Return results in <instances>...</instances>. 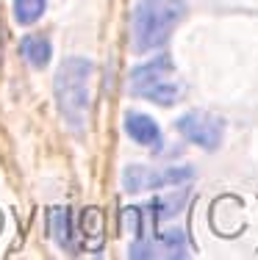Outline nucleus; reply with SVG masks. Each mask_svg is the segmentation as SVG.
Returning a JSON list of instances; mask_svg holds the SVG:
<instances>
[{"label":"nucleus","mask_w":258,"mask_h":260,"mask_svg":"<svg viewBox=\"0 0 258 260\" xmlns=\"http://www.w3.org/2000/svg\"><path fill=\"white\" fill-rule=\"evenodd\" d=\"M183 17H186L183 0H142L133 9V20H131L133 50L150 53L164 47Z\"/></svg>","instance_id":"nucleus-1"},{"label":"nucleus","mask_w":258,"mask_h":260,"mask_svg":"<svg viewBox=\"0 0 258 260\" xmlns=\"http://www.w3.org/2000/svg\"><path fill=\"white\" fill-rule=\"evenodd\" d=\"M92 72H95V67H92L89 58H67L59 67L56 78H53V94H56L59 111L67 125L78 133L83 130L86 114H89Z\"/></svg>","instance_id":"nucleus-2"},{"label":"nucleus","mask_w":258,"mask_h":260,"mask_svg":"<svg viewBox=\"0 0 258 260\" xmlns=\"http://www.w3.org/2000/svg\"><path fill=\"white\" fill-rule=\"evenodd\" d=\"M194 177L192 166H172V169H150V166H128L122 172V188L131 194H142V191L164 188V185H178Z\"/></svg>","instance_id":"nucleus-3"},{"label":"nucleus","mask_w":258,"mask_h":260,"mask_svg":"<svg viewBox=\"0 0 258 260\" xmlns=\"http://www.w3.org/2000/svg\"><path fill=\"white\" fill-rule=\"evenodd\" d=\"M178 130L181 136H186L192 144L203 147V150L214 152L219 144H222V119L214 114H206V111H189L178 119Z\"/></svg>","instance_id":"nucleus-4"},{"label":"nucleus","mask_w":258,"mask_h":260,"mask_svg":"<svg viewBox=\"0 0 258 260\" xmlns=\"http://www.w3.org/2000/svg\"><path fill=\"white\" fill-rule=\"evenodd\" d=\"M122 127H125L128 139L136 141L142 147H150L153 152H158L164 147V136H161V127L153 116L142 114V111H125L122 116Z\"/></svg>","instance_id":"nucleus-5"},{"label":"nucleus","mask_w":258,"mask_h":260,"mask_svg":"<svg viewBox=\"0 0 258 260\" xmlns=\"http://www.w3.org/2000/svg\"><path fill=\"white\" fill-rule=\"evenodd\" d=\"M47 233H50V238L56 241L59 249H67L72 252L75 246H72V219H70V208H50L47 210Z\"/></svg>","instance_id":"nucleus-6"},{"label":"nucleus","mask_w":258,"mask_h":260,"mask_svg":"<svg viewBox=\"0 0 258 260\" xmlns=\"http://www.w3.org/2000/svg\"><path fill=\"white\" fill-rule=\"evenodd\" d=\"M169 72H172V61H169V55H158V58L147 61V64H139L136 70L131 72V86H133V94H136L139 89H145V86L156 83V80L169 78Z\"/></svg>","instance_id":"nucleus-7"},{"label":"nucleus","mask_w":258,"mask_h":260,"mask_svg":"<svg viewBox=\"0 0 258 260\" xmlns=\"http://www.w3.org/2000/svg\"><path fill=\"white\" fill-rule=\"evenodd\" d=\"M20 55L34 70H45L53 58V45L45 36H25V39H20Z\"/></svg>","instance_id":"nucleus-8"},{"label":"nucleus","mask_w":258,"mask_h":260,"mask_svg":"<svg viewBox=\"0 0 258 260\" xmlns=\"http://www.w3.org/2000/svg\"><path fill=\"white\" fill-rule=\"evenodd\" d=\"M139 97H145V100H150V103H156V105H175L178 100L183 97V89L178 83H172V80L167 78H161V80H156V83H150V86H145V89H139L136 91Z\"/></svg>","instance_id":"nucleus-9"},{"label":"nucleus","mask_w":258,"mask_h":260,"mask_svg":"<svg viewBox=\"0 0 258 260\" xmlns=\"http://www.w3.org/2000/svg\"><path fill=\"white\" fill-rule=\"evenodd\" d=\"M47 9V0H14L11 11H14L17 25H34Z\"/></svg>","instance_id":"nucleus-10"},{"label":"nucleus","mask_w":258,"mask_h":260,"mask_svg":"<svg viewBox=\"0 0 258 260\" xmlns=\"http://www.w3.org/2000/svg\"><path fill=\"white\" fill-rule=\"evenodd\" d=\"M81 227H83V235H86V241H89L92 249H100V246H103V219H100V210H97V208L83 210Z\"/></svg>","instance_id":"nucleus-11"},{"label":"nucleus","mask_w":258,"mask_h":260,"mask_svg":"<svg viewBox=\"0 0 258 260\" xmlns=\"http://www.w3.org/2000/svg\"><path fill=\"white\" fill-rule=\"evenodd\" d=\"M186 205V194H169V197H156L150 202V210H153V219L161 221V219H169L175 216L178 210Z\"/></svg>","instance_id":"nucleus-12"},{"label":"nucleus","mask_w":258,"mask_h":260,"mask_svg":"<svg viewBox=\"0 0 258 260\" xmlns=\"http://www.w3.org/2000/svg\"><path fill=\"white\" fill-rule=\"evenodd\" d=\"M156 241L161 244L164 255L167 257H183L186 255V235L181 230H167V233H158Z\"/></svg>","instance_id":"nucleus-13"}]
</instances>
